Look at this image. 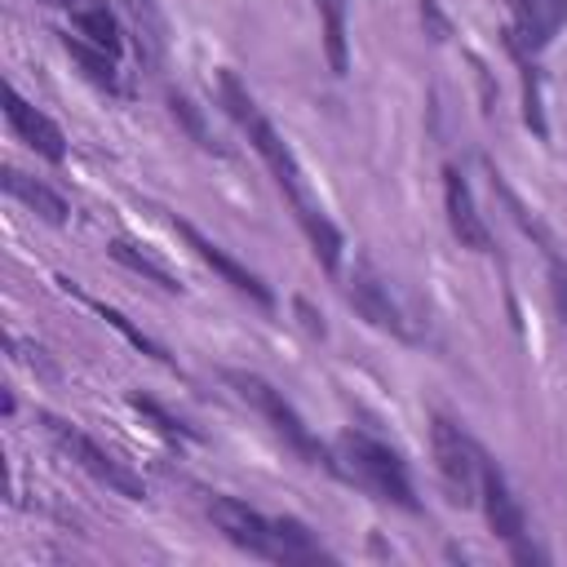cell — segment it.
Segmentation results:
<instances>
[{
	"label": "cell",
	"mask_w": 567,
	"mask_h": 567,
	"mask_svg": "<svg viewBox=\"0 0 567 567\" xmlns=\"http://www.w3.org/2000/svg\"><path fill=\"white\" fill-rule=\"evenodd\" d=\"M217 89H221V106L230 111V120L248 133V142H252V151L266 159V168L275 173V186L284 190V199L292 204V213H297V221H301V230H306V239H310V248H315V257H319V266L323 270H341V230L332 226V217L319 208V199H315V190H310V182H306V173H301V164H297V155L288 151V142L275 133V124L261 115V106H257V97L239 84V75L235 71H217Z\"/></svg>",
	"instance_id": "obj_1"
},
{
	"label": "cell",
	"mask_w": 567,
	"mask_h": 567,
	"mask_svg": "<svg viewBox=\"0 0 567 567\" xmlns=\"http://www.w3.org/2000/svg\"><path fill=\"white\" fill-rule=\"evenodd\" d=\"M226 385H230V390H235V394H239V399H244V403H248V408H252V412H257V416H261V421H266V425H270V430H275V434L306 461V465H323L328 474H341V461L328 456V447L310 434V425L297 416V408H292L266 377L230 368V372H226Z\"/></svg>",
	"instance_id": "obj_2"
},
{
	"label": "cell",
	"mask_w": 567,
	"mask_h": 567,
	"mask_svg": "<svg viewBox=\"0 0 567 567\" xmlns=\"http://www.w3.org/2000/svg\"><path fill=\"white\" fill-rule=\"evenodd\" d=\"M337 447H341V461H346V465H341L346 478H354L359 487H368L377 501H390V505H399V509H416L412 478H408L399 452H390L385 443H377V439H368V434H359V430L341 434Z\"/></svg>",
	"instance_id": "obj_3"
},
{
	"label": "cell",
	"mask_w": 567,
	"mask_h": 567,
	"mask_svg": "<svg viewBox=\"0 0 567 567\" xmlns=\"http://www.w3.org/2000/svg\"><path fill=\"white\" fill-rule=\"evenodd\" d=\"M40 421H44L49 439H53V443H58V447L80 465V470H89L97 483H106L111 492H120V496H128V501H142V496H146V483H142L128 465H120L106 447H97L84 430H75V425H71V421H62V416H40Z\"/></svg>",
	"instance_id": "obj_4"
},
{
	"label": "cell",
	"mask_w": 567,
	"mask_h": 567,
	"mask_svg": "<svg viewBox=\"0 0 567 567\" xmlns=\"http://www.w3.org/2000/svg\"><path fill=\"white\" fill-rule=\"evenodd\" d=\"M434 439V461H439V478L452 505H474L478 501V447L465 439V430L447 416H434L430 425Z\"/></svg>",
	"instance_id": "obj_5"
},
{
	"label": "cell",
	"mask_w": 567,
	"mask_h": 567,
	"mask_svg": "<svg viewBox=\"0 0 567 567\" xmlns=\"http://www.w3.org/2000/svg\"><path fill=\"white\" fill-rule=\"evenodd\" d=\"M478 501H483V514H487L492 532L509 545V554H514L518 563H540V554L527 545V518H523V505L514 501V492H509L501 465L487 461V456H478Z\"/></svg>",
	"instance_id": "obj_6"
},
{
	"label": "cell",
	"mask_w": 567,
	"mask_h": 567,
	"mask_svg": "<svg viewBox=\"0 0 567 567\" xmlns=\"http://www.w3.org/2000/svg\"><path fill=\"white\" fill-rule=\"evenodd\" d=\"M204 509H208L213 527H217L230 545H239V549H248V554L275 563V518H261V514L248 509L244 501H235V496H217V492L204 501Z\"/></svg>",
	"instance_id": "obj_7"
},
{
	"label": "cell",
	"mask_w": 567,
	"mask_h": 567,
	"mask_svg": "<svg viewBox=\"0 0 567 567\" xmlns=\"http://www.w3.org/2000/svg\"><path fill=\"white\" fill-rule=\"evenodd\" d=\"M173 230H177V235L186 239V248H190V252H195L204 266H213V270H217V275H221V279H226L235 292L252 297V301H257V306H266V310L275 306V292L261 284V275H252L248 266H239V261H235V257H230L221 244H213V239H208L204 230H195L186 217H173Z\"/></svg>",
	"instance_id": "obj_8"
},
{
	"label": "cell",
	"mask_w": 567,
	"mask_h": 567,
	"mask_svg": "<svg viewBox=\"0 0 567 567\" xmlns=\"http://www.w3.org/2000/svg\"><path fill=\"white\" fill-rule=\"evenodd\" d=\"M346 297H350V306H354L372 328L394 332V337H412L403 310H399L394 297H390V284H385L368 261H354V270H350V279H346Z\"/></svg>",
	"instance_id": "obj_9"
},
{
	"label": "cell",
	"mask_w": 567,
	"mask_h": 567,
	"mask_svg": "<svg viewBox=\"0 0 567 567\" xmlns=\"http://www.w3.org/2000/svg\"><path fill=\"white\" fill-rule=\"evenodd\" d=\"M443 204H447V226L461 239V248L492 252V230H487V221H483V213H478V204H474L461 168H452V164L443 168Z\"/></svg>",
	"instance_id": "obj_10"
},
{
	"label": "cell",
	"mask_w": 567,
	"mask_h": 567,
	"mask_svg": "<svg viewBox=\"0 0 567 567\" xmlns=\"http://www.w3.org/2000/svg\"><path fill=\"white\" fill-rule=\"evenodd\" d=\"M4 115H9V124H13V133L31 146V151H40L44 159H53V164H62L66 159V137H62V128L44 115V111H35L13 84L4 89Z\"/></svg>",
	"instance_id": "obj_11"
},
{
	"label": "cell",
	"mask_w": 567,
	"mask_h": 567,
	"mask_svg": "<svg viewBox=\"0 0 567 567\" xmlns=\"http://www.w3.org/2000/svg\"><path fill=\"white\" fill-rule=\"evenodd\" d=\"M0 182H4V190H9L13 199H22V204H27L35 217H44L49 226H62V221H66V199H62L53 186H44V182H35V177H27V173H18V168H4Z\"/></svg>",
	"instance_id": "obj_12"
},
{
	"label": "cell",
	"mask_w": 567,
	"mask_h": 567,
	"mask_svg": "<svg viewBox=\"0 0 567 567\" xmlns=\"http://www.w3.org/2000/svg\"><path fill=\"white\" fill-rule=\"evenodd\" d=\"M71 18H75V27H80V35L89 44H97L106 53H120V22L106 9V0H84V4L71 9Z\"/></svg>",
	"instance_id": "obj_13"
},
{
	"label": "cell",
	"mask_w": 567,
	"mask_h": 567,
	"mask_svg": "<svg viewBox=\"0 0 567 567\" xmlns=\"http://www.w3.org/2000/svg\"><path fill=\"white\" fill-rule=\"evenodd\" d=\"M319 558H328V554L319 549V540L310 536L306 523L275 518V563H319Z\"/></svg>",
	"instance_id": "obj_14"
},
{
	"label": "cell",
	"mask_w": 567,
	"mask_h": 567,
	"mask_svg": "<svg viewBox=\"0 0 567 567\" xmlns=\"http://www.w3.org/2000/svg\"><path fill=\"white\" fill-rule=\"evenodd\" d=\"M319 4V22H323V49H328V66L332 75L350 71V49H346V0H315Z\"/></svg>",
	"instance_id": "obj_15"
},
{
	"label": "cell",
	"mask_w": 567,
	"mask_h": 567,
	"mask_svg": "<svg viewBox=\"0 0 567 567\" xmlns=\"http://www.w3.org/2000/svg\"><path fill=\"white\" fill-rule=\"evenodd\" d=\"M505 44H509V53H514V62H518V71H523V120H527V128H532L536 137H545V111H540V75H536V62L527 58L532 49H523L514 35H505Z\"/></svg>",
	"instance_id": "obj_16"
},
{
	"label": "cell",
	"mask_w": 567,
	"mask_h": 567,
	"mask_svg": "<svg viewBox=\"0 0 567 567\" xmlns=\"http://www.w3.org/2000/svg\"><path fill=\"white\" fill-rule=\"evenodd\" d=\"M62 49L80 62V71L93 80V84H102V89H120V75H115V53H106V49H97V44H84V40H75V35H62Z\"/></svg>",
	"instance_id": "obj_17"
},
{
	"label": "cell",
	"mask_w": 567,
	"mask_h": 567,
	"mask_svg": "<svg viewBox=\"0 0 567 567\" xmlns=\"http://www.w3.org/2000/svg\"><path fill=\"white\" fill-rule=\"evenodd\" d=\"M111 257L120 261V266H128V270H137V275H146L151 284H159L164 292H182V284H177V275L164 266V261H155L151 252H142L137 244H128V239H111Z\"/></svg>",
	"instance_id": "obj_18"
},
{
	"label": "cell",
	"mask_w": 567,
	"mask_h": 567,
	"mask_svg": "<svg viewBox=\"0 0 567 567\" xmlns=\"http://www.w3.org/2000/svg\"><path fill=\"white\" fill-rule=\"evenodd\" d=\"M128 4V18L137 27V49L146 62H159L164 53V18H159V4L155 0H124Z\"/></svg>",
	"instance_id": "obj_19"
},
{
	"label": "cell",
	"mask_w": 567,
	"mask_h": 567,
	"mask_svg": "<svg viewBox=\"0 0 567 567\" xmlns=\"http://www.w3.org/2000/svg\"><path fill=\"white\" fill-rule=\"evenodd\" d=\"M168 106H173V120L190 133V142H195V146H204V151H221V146H217V137L208 133V124H204L199 106H195L186 93H168Z\"/></svg>",
	"instance_id": "obj_20"
},
{
	"label": "cell",
	"mask_w": 567,
	"mask_h": 567,
	"mask_svg": "<svg viewBox=\"0 0 567 567\" xmlns=\"http://www.w3.org/2000/svg\"><path fill=\"white\" fill-rule=\"evenodd\" d=\"M89 306H93V310H97V315H102V319H106L115 332H124V337H128V341H133L142 354H151V359H159V363H173V359L164 354V346H159V341H151L142 328H133V323H128V319H124L115 306H106V301H89Z\"/></svg>",
	"instance_id": "obj_21"
},
{
	"label": "cell",
	"mask_w": 567,
	"mask_h": 567,
	"mask_svg": "<svg viewBox=\"0 0 567 567\" xmlns=\"http://www.w3.org/2000/svg\"><path fill=\"white\" fill-rule=\"evenodd\" d=\"M128 403H133V408H137L142 416H151V421H155V430H159L164 439H173V443H177V439H195V430H190L186 421H177L173 412H164V408H159L155 399H142V394H128Z\"/></svg>",
	"instance_id": "obj_22"
},
{
	"label": "cell",
	"mask_w": 567,
	"mask_h": 567,
	"mask_svg": "<svg viewBox=\"0 0 567 567\" xmlns=\"http://www.w3.org/2000/svg\"><path fill=\"white\" fill-rule=\"evenodd\" d=\"M421 18H425V27H430V35H434V40H443V35H447V18L439 13V4H434V0H421Z\"/></svg>",
	"instance_id": "obj_23"
},
{
	"label": "cell",
	"mask_w": 567,
	"mask_h": 567,
	"mask_svg": "<svg viewBox=\"0 0 567 567\" xmlns=\"http://www.w3.org/2000/svg\"><path fill=\"white\" fill-rule=\"evenodd\" d=\"M297 310H301V319H306V328H310V332H323V323L315 319V310H310L306 301H297Z\"/></svg>",
	"instance_id": "obj_24"
},
{
	"label": "cell",
	"mask_w": 567,
	"mask_h": 567,
	"mask_svg": "<svg viewBox=\"0 0 567 567\" xmlns=\"http://www.w3.org/2000/svg\"><path fill=\"white\" fill-rule=\"evenodd\" d=\"M44 4H62V0H44Z\"/></svg>",
	"instance_id": "obj_25"
}]
</instances>
